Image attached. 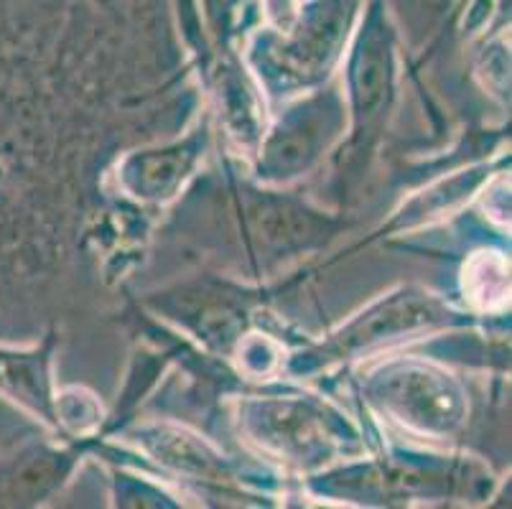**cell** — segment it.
<instances>
[{
    "label": "cell",
    "mask_w": 512,
    "mask_h": 509,
    "mask_svg": "<svg viewBox=\"0 0 512 509\" xmlns=\"http://www.w3.org/2000/svg\"><path fill=\"white\" fill-rule=\"evenodd\" d=\"M428 316H431L428 303H416V301L390 303V306H385L377 316H370L367 321H362L352 336H355L357 342H372V339L390 334V331L423 324V321H428Z\"/></svg>",
    "instance_id": "obj_1"
},
{
    "label": "cell",
    "mask_w": 512,
    "mask_h": 509,
    "mask_svg": "<svg viewBox=\"0 0 512 509\" xmlns=\"http://www.w3.org/2000/svg\"><path fill=\"white\" fill-rule=\"evenodd\" d=\"M385 92V67L377 54L362 56L360 72H357V95H360L362 110H372L383 100Z\"/></svg>",
    "instance_id": "obj_2"
},
{
    "label": "cell",
    "mask_w": 512,
    "mask_h": 509,
    "mask_svg": "<svg viewBox=\"0 0 512 509\" xmlns=\"http://www.w3.org/2000/svg\"><path fill=\"white\" fill-rule=\"evenodd\" d=\"M57 476V464L51 459H39L29 464L21 474L13 479V497H31L36 492H44Z\"/></svg>",
    "instance_id": "obj_3"
},
{
    "label": "cell",
    "mask_w": 512,
    "mask_h": 509,
    "mask_svg": "<svg viewBox=\"0 0 512 509\" xmlns=\"http://www.w3.org/2000/svg\"><path fill=\"white\" fill-rule=\"evenodd\" d=\"M428 3H439V0H428Z\"/></svg>",
    "instance_id": "obj_4"
}]
</instances>
